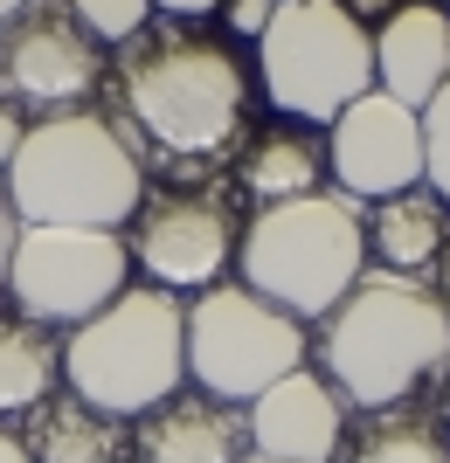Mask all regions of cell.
Returning <instances> with one entry per match:
<instances>
[{
	"instance_id": "cell-1",
	"label": "cell",
	"mask_w": 450,
	"mask_h": 463,
	"mask_svg": "<svg viewBox=\"0 0 450 463\" xmlns=\"http://www.w3.org/2000/svg\"><path fill=\"white\" fill-rule=\"evenodd\" d=\"M118 132L139 159L159 166H215L250 138V62L195 21H153L111 62Z\"/></svg>"
},
{
	"instance_id": "cell-2",
	"label": "cell",
	"mask_w": 450,
	"mask_h": 463,
	"mask_svg": "<svg viewBox=\"0 0 450 463\" xmlns=\"http://www.w3.org/2000/svg\"><path fill=\"white\" fill-rule=\"evenodd\" d=\"M319 373L347 408L395 415L450 373V311L430 277L368 270L319 318Z\"/></svg>"
},
{
	"instance_id": "cell-3",
	"label": "cell",
	"mask_w": 450,
	"mask_h": 463,
	"mask_svg": "<svg viewBox=\"0 0 450 463\" xmlns=\"http://www.w3.org/2000/svg\"><path fill=\"white\" fill-rule=\"evenodd\" d=\"M7 208L21 229H104L118 235L146 201V159L118 132L111 111L28 118L7 159Z\"/></svg>"
},
{
	"instance_id": "cell-4",
	"label": "cell",
	"mask_w": 450,
	"mask_h": 463,
	"mask_svg": "<svg viewBox=\"0 0 450 463\" xmlns=\"http://www.w3.org/2000/svg\"><path fill=\"white\" fill-rule=\"evenodd\" d=\"M187 381V305L174 290H118L62 339V387L111 422H139Z\"/></svg>"
},
{
	"instance_id": "cell-5",
	"label": "cell",
	"mask_w": 450,
	"mask_h": 463,
	"mask_svg": "<svg viewBox=\"0 0 450 463\" xmlns=\"http://www.w3.org/2000/svg\"><path fill=\"white\" fill-rule=\"evenodd\" d=\"M235 277L284 318H326L360 277H368V214L347 194H305L277 201L243 222Z\"/></svg>"
},
{
	"instance_id": "cell-6",
	"label": "cell",
	"mask_w": 450,
	"mask_h": 463,
	"mask_svg": "<svg viewBox=\"0 0 450 463\" xmlns=\"http://www.w3.org/2000/svg\"><path fill=\"white\" fill-rule=\"evenodd\" d=\"M256 83L277 118L333 125L374 90V28H360L340 0H277L271 28L256 35Z\"/></svg>"
},
{
	"instance_id": "cell-7",
	"label": "cell",
	"mask_w": 450,
	"mask_h": 463,
	"mask_svg": "<svg viewBox=\"0 0 450 463\" xmlns=\"http://www.w3.org/2000/svg\"><path fill=\"white\" fill-rule=\"evenodd\" d=\"M298 367H312L305 326L263 305L256 290L222 277L215 290H201L187 305V381L208 402H256L263 387H277Z\"/></svg>"
},
{
	"instance_id": "cell-8",
	"label": "cell",
	"mask_w": 450,
	"mask_h": 463,
	"mask_svg": "<svg viewBox=\"0 0 450 463\" xmlns=\"http://www.w3.org/2000/svg\"><path fill=\"white\" fill-rule=\"evenodd\" d=\"M243 222L235 194L222 187V174L167 180L159 194H146L132 214V263L153 277L159 290H215L222 270L243 250Z\"/></svg>"
},
{
	"instance_id": "cell-9",
	"label": "cell",
	"mask_w": 450,
	"mask_h": 463,
	"mask_svg": "<svg viewBox=\"0 0 450 463\" xmlns=\"http://www.w3.org/2000/svg\"><path fill=\"white\" fill-rule=\"evenodd\" d=\"M7 298L21 318L35 326H70L98 318L118 290H132V250L125 235L104 229H21L14 256H7Z\"/></svg>"
},
{
	"instance_id": "cell-10",
	"label": "cell",
	"mask_w": 450,
	"mask_h": 463,
	"mask_svg": "<svg viewBox=\"0 0 450 463\" xmlns=\"http://www.w3.org/2000/svg\"><path fill=\"white\" fill-rule=\"evenodd\" d=\"M104 90V49L77 21L70 0H28L14 21H0V104L21 118L91 111Z\"/></svg>"
},
{
	"instance_id": "cell-11",
	"label": "cell",
	"mask_w": 450,
	"mask_h": 463,
	"mask_svg": "<svg viewBox=\"0 0 450 463\" xmlns=\"http://www.w3.org/2000/svg\"><path fill=\"white\" fill-rule=\"evenodd\" d=\"M326 174L347 201H395L423 187V111L395 104L388 90H368L360 104L326 125Z\"/></svg>"
},
{
	"instance_id": "cell-12",
	"label": "cell",
	"mask_w": 450,
	"mask_h": 463,
	"mask_svg": "<svg viewBox=\"0 0 450 463\" xmlns=\"http://www.w3.org/2000/svg\"><path fill=\"white\" fill-rule=\"evenodd\" d=\"M243 422H250V449L271 463H333V449L347 443V402L319 367H298L263 387Z\"/></svg>"
},
{
	"instance_id": "cell-13",
	"label": "cell",
	"mask_w": 450,
	"mask_h": 463,
	"mask_svg": "<svg viewBox=\"0 0 450 463\" xmlns=\"http://www.w3.org/2000/svg\"><path fill=\"white\" fill-rule=\"evenodd\" d=\"M450 83V14L444 0H402L381 28H374V90L395 104L423 111Z\"/></svg>"
},
{
	"instance_id": "cell-14",
	"label": "cell",
	"mask_w": 450,
	"mask_h": 463,
	"mask_svg": "<svg viewBox=\"0 0 450 463\" xmlns=\"http://www.w3.org/2000/svg\"><path fill=\"white\" fill-rule=\"evenodd\" d=\"M132 457L139 463H243L250 457V422L229 402H208V394L180 387L174 402H159L153 415L132 422Z\"/></svg>"
},
{
	"instance_id": "cell-15",
	"label": "cell",
	"mask_w": 450,
	"mask_h": 463,
	"mask_svg": "<svg viewBox=\"0 0 450 463\" xmlns=\"http://www.w3.org/2000/svg\"><path fill=\"white\" fill-rule=\"evenodd\" d=\"M235 187L250 194L256 208L326 194V138L305 132V125H256L235 146Z\"/></svg>"
},
{
	"instance_id": "cell-16",
	"label": "cell",
	"mask_w": 450,
	"mask_h": 463,
	"mask_svg": "<svg viewBox=\"0 0 450 463\" xmlns=\"http://www.w3.org/2000/svg\"><path fill=\"white\" fill-rule=\"evenodd\" d=\"M444 250H450V208L430 187H409V194L368 208V263L374 270L423 277L430 263H444Z\"/></svg>"
},
{
	"instance_id": "cell-17",
	"label": "cell",
	"mask_w": 450,
	"mask_h": 463,
	"mask_svg": "<svg viewBox=\"0 0 450 463\" xmlns=\"http://www.w3.org/2000/svg\"><path fill=\"white\" fill-rule=\"evenodd\" d=\"M21 449H28V463H118L125 457V429L62 387V394H49V402L28 415Z\"/></svg>"
},
{
	"instance_id": "cell-18",
	"label": "cell",
	"mask_w": 450,
	"mask_h": 463,
	"mask_svg": "<svg viewBox=\"0 0 450 463\" xmlns=\"http://www.w3.org/2000/svg\"><path fill=\"white\" fill-rule=\"evenodd\" d=\"M62 381V346L35 318H0V429L14 415H35Z\"/></svg>"
},
{
	"instance_id": "cell-19",
	"label": "cell",
	"mask_w": 450,
	"mask_h": 463,
	"mask_svg": "<svg viewBox=\"0 0 450 463\" xmlns=\"http://www.w3.org/2000/svg\"><path fill=\"white\" fill-rule=\"evenodd\" d=\"M347 463H450V436L430 415L395 408V415H368V422H360Z\"/></svg>"
},
{
	"instance_id": "cell-20",
	"label": "cell",
	"mask_w": 450,
	"mask_h": 463,
	"mask_svg": "<svg viewBox=\"0 0 450 463\" xmlns=\"http://www.w3.org/2000/svg\"><path fill=\"white\" fill-rule=\"evenodd\" d=\"M70 7H77V21L91 28L98 49H125L153 28V0H70Z\"/></svg>"
},
{
	"instance_id": "cell-21",
	"label": "cell",
	"mask_w": 450,
	"mask_h": 463,
	"mask_svg": "<svg viewBox=\"0 0 450 463\" xmlns=\"http://www.w3.org/2000/svg\"><path fill=\"white\" fill-rule=\"evenodd\" d=\"M423 187L450 208V83L423 104Z\"/></svg>"
},
{
	"instance_id": "cell-22",
	"label": "cell",
	"mask_w": 450,
	"mask_h": 463,
	"mask_svg": "<svg viewBox=\"0 0 450 463\" xmlns=\"http://www.w3.org/2000/svg\"><path fill=\"white\" fill-rule=\"evenodd\" d=\"M271 14H277V0H222V21H229V35H243V42L263 35V28H271Z\"/></svg>"
},
{
	"instance_id": "cell-23",
	"label": "cell",
	"mask_w": 450,
	"mask_h": 463,
	"mask_svg": "<svg viewBox=\"0 0 450 463\" xmlns=\"http://www.w3.org/2000/svg\"><path fill=\"white\" fill-rule=\"evenodd\" d=\"M215 7H222V0H153V14H167V21H195V28L215 14Z\"/></svg>"
},
{
	"instance_id": "cell-24",
	"label": "cell",
	"mask_w": 450,
	"mask_h": 463,
	"mask_svg": "<svg viewBox=\"0 0 450 463\" xmlns=\"http://www.w3.org/2000/svg\"><path fill=\"white\" fill-rule=\"evenodd\" d=\"M21 132H28V118L14 111V104H0V174H7V159H14V146H21Z\"/></svg>"
},
{
	"instance_id": "cell-25",
	"label": "cell",
	"mask_w": 450,
	"mask_h": 463,
	"mask_svg": "<svg viewBox=\"0 0 450 463\" xmlns=\"http://www.w3.org/2000/svg\"><path fill=\"white\" fill-rule=\"evenodd\" d=\"M14 235H21V222H14V208H7V187H0V284H7V256H14Z\"/></svg>"
},
{
	"instance_id": "cell-26",
	"label": "cell",
	"mask_w": 450,
	"mask_h": 463,
	"mask_svg": "<svg viewBox=\"0 0 450 463\" xmlns=\"http://www.w3.org/2000/svg\"><path fill=\"white\" fill-rule=\"evenodd\" d=\"M340 7H347V14L360 21V28H368V21H388L395 7H402V0H340Z\"/></svg>"
},
{
	"instance_id": "cell-27",
	"label": "cell",
	"mask_w": 450,
	"mask_h": 463,
	"mask_svg": "<svg viewBox=\"0 0 450 463\" xmlns=\"http://www.w3.org/2000/svg\"><path fill=\"white\" fill-rule=\"evenodd\" d=\"M0 463H28V449H21L14 429H0Z\"/></svg>"
},
{
	"instance_id": "cell-28",
	"label": "cell",
	"mask_w": 450,
	"mask_h": 463,
	"mask_svg": "<svg viewBox=\"0 0 450 463\" xmlns=\"http://www.w3.org/2000/svg\"><path fill=\"white\" fill-rule=\"evenodd\" d=\"M21 7H28V0H0V21H14V14H21Z\"/></svg>"
},
{
	"instance_id": "cell-29",
	"label": "cell",
	"mask_w": 450,
	"mask_h": 463,
	"mask_svg": "<svg viewBox=\"0 0 450 463\" xmlns=\"http://www.w3.org/2000/svg\"><path fill=\"white\" fill-rule=\"evenodd\" d=\"M444 311H450V250H444Z\"/></svg>"
},
{
	"instance_id": "cell-30",
	"label": "cell",
	"mask_w": 450,
	"mask_h": 463,
	"mask_svg": "<svg viewBox=\"0 0 450 463\" xmlns=\"http://www.w3.org/2000/svg\"><path fill=\"white\" fill-rule=\"evenodd\" d=\"M243 463H271V457H243Z\"/></svg>"
},
{
	"instance_id": "cell-31",
	"label": "cell",
	"mask_w": 450,
	"mask_h": 463,
	"mask_svg": "<svg viewBox=\"0 0 450 463\" xmlns=\"http://www.w3.org/2000/svg\"><path fill=\"white\" fill-rule=\"evenodd\" d=\"M444 415H450V394H444Z\"/></svg>"
},
{
	"instance_id": "cell-32",
	"label": "cell",
	"mask_w": 450,
	"mask_h": 463,
	"mask_svg": "<svg viewBox=\"0 0 450 463\" xmlns=\"http://www.w3.org/2000/svg\"><path fill=\"white\" fill-rule=\"evenodd\" d=\"M444 14H450V0H444Z\"/></svg>"
}]
</instances>
